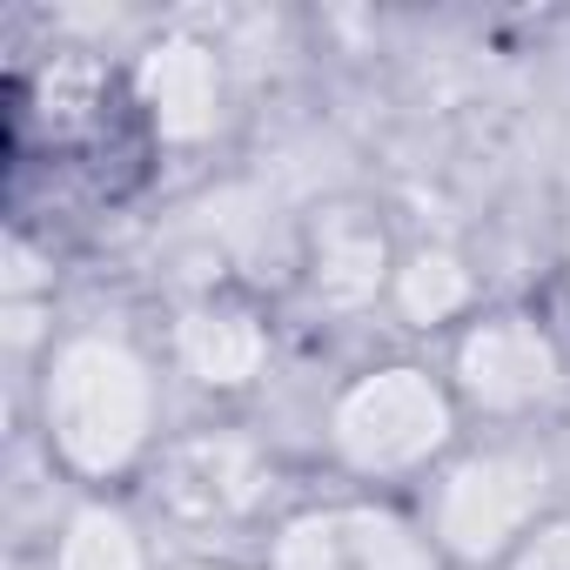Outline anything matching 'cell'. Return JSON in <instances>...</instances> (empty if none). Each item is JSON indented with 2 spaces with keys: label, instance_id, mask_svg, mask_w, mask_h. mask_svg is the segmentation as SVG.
<instances>
[{
  "label": "cell",
  "instance_id": "cell-13",
  "mask_svg": "<svg viewBox=\"0 0 570 570\" xmlns=\"http://www.w3.org/2000/svg\"><path fill=\"white\" fill-rule=\"evenodd\" d=\"M503 570H570V510H550V517L517 543V557H510Z\"/></svg>",
  "mask_w": 570,
  "mask_h": 570
},
{
  "label": "cell",
  "instance_id": "cell-9",
  "mask_svg": "<svg viewBox=\"0 0 570 570\" xmlns=\"http://www.w3.org/2000/svg\"><path fill=\"white\" fill-rule=\"evenodd\" d=\"M470 303H476V275L470 262L450 248V242H416L396 255V275H390V309L403 330H450V323H470Z\"/></svg>",
  "mask_w": 570,
  "mask_h": 570
},
{
  "label": "cell",
  "instance_id": "cell-6",
  "mask_svg": "<svg viewBox=\"0 0 570 570\" xmlns=\"http://www.w3.org/2000/svg\"><path fill=\"white\" fill-rule=\"evenodd\" d=\"M275 336L262 323V309L235 303V296H195L175 323H168V363L208 390V396H242L268 376Z\"/></svg>",
  "mask_w": 570,
  "mask_h": 570
},
{
  "label": "cell",
  "instance_id": "cell-4",
  "mask_svg": "<svg viewBox=\"0 0 570 570\" xmlns=\"http://www.w3.org/2000/svg\"><path fill=\"white\" fill-rule=\"evenodd\" d=\"M450 390L463 410L490 416V423H523L537 410H550L570 383L563 343L550 336L543 316L530 309H483L456 330L450 343Z\"/></svg>",
  "mask_w": 570,
  "mask_h": 570
},
{
  "label": "cell",
  "instance_id": "cell-8",
  "mask_svg": "<svg viewBox=\"0 0 570 570\" xmlns=\"http://www.w3.org/2000/svg\"><path fill=\"white\" fill-rule=\"evenodd\" d=\"M396 248L370 215H323L309 242V296L330 316H363L370 303H390Z\"/></svg>",
  "mask_w": 570,
  "mask_h": 570
},
{
  "label": "cell",
  "instance_id": "cell-3",
  "mask_svg": "<svg viewBox=\"0 0 570 570\" xmlns=\"http://www.w3.org/2000/svg\"><path fill=\"white\" fill-rule=\"evenodd\" d=\"M557 470L537 443H483L430 470L423 530L456 570H503L517 543L557 510Z\"/></svg>",
  "mask_w": 570,
  "mask_h": 570
},
{
  "label": "cell",
  "instance_id": "cell-10",
  "mask_svg": "<svg viewBox=\"0 0 570 570\" xmlns=\"http://www.w3.org/2000/svg\"><path fill=\"white\" fill-rule=\"evenodd\" d=\"M41 570H155V550H148V530L121 503L81 497L55 517Z\"/></svg>",
  "mask_w": 570,
  "mask_h": 570
},
{
  "label": "cell",
  "instance_id": "cell-15",
  "mask_svg": "<svg viewBox=\"0 0 570 570\" xmlns=\"http://www.w3.org/2000/svg\"><path fill=\"white\" fill-rule=\"evenodd\" d=\"M175 570H242V563H222V557H188V563H175Z\"/></svg>",
  "mask_w": 570,
  "mask_h": 570
},
{
  "label": "cell",
  "instance_id": "cell-2",
  "mask_svg": "<svg viewBox=\"0 0 570 570\" xmlns=\"http://www.w3.org/2000/svg\"><path fill=\"white\" fill-rule=\"evenodd\" d=\"M456 416H463V403H456L450 376H436L430 363H376L330 396L323 443L350 476L403 483V476L450 463Z\"/></svg>",
  "mask_w": 570,
  "mask_h": 570
},
{
  "label": "cell",
  "instance_id": "cell-12",
  "mask_svg": "<svg viewBox=\"0 0 570 570\" xmlns=\"http://www.w3.org/2000/svg\"><path fill=\"white\" fill-rule=\"evenodd\" d=\"M262 570H356L343 503H323V510H296V517H282V523L268 530Z\"/></svg>",
  "mask_w": 570,
  "mask_h": 570
},
{
  "label": "cell",
  "instance_id": "cell-11",
  "mask_svg": "<svg viewBox=\"0 0 570 570\" xmlns=\"http://www.w3.org/2000/svg\"><path fill=\"white\" fill-rule=\"evenodd\" d=\"M343 517H350L356 570H456V563L436 550V537L423 530V517H410V510H396V503L363 497V503H343Z\"/></svg>",
  "mask_w": 570,
  "mask_h": 570
},
{
  "label": "cell",
  "instance_id": "cell-5",
  "mask_svg": "<svg viewBox=\"0 0 570 570\" xmlns=\"http://www.w3.org/2000/svg\"><path fill=\"white\" fill-rule=\"evenodd\" d=\"M135 108L148 115L155 141L168 148H202L215 141L222 115H228V68H222V48L188 35V28H168L155 35L141 55H135Z\"/></svg>",
  "mask_w": 570,
  "mask_h": 570
},
{
  "label": "cell",
  "instance_id": "cell-1",
  "mask_svg": "<svg viewBox=\"0 0 570 570\" xmlns=\"http://www.w3.org/2000/svg\"><path fill=\"white\" fill-rule=\"evenodd\" d=\"M35 430L55 470L121 483L161 436V370L128 330H68L35 370Z\"/></svg>",
  "mask_w": 570,
  "mask_h": 570
},
{
  "label": "cell",
  "instance_id": "cell-14",
  "mask_svg": "<svg viewBox=\"0 0 570 570\" xmlns=\"http://www.w3.org/2000/svg\"><path fill=\"white\" fill-rule=\"evenodd\" d=\"M8 303H55V262H41L28 235L8 242Z\"/></svg>",
  "mask_w": 570,
  "mask_h": 570
},
{
  "label": "cell",
  "instance_id": "cell-7",
  "mask_svg": "<svg viewBox=\"0 0 570 570\" xmlns=\"http://www.w3.org/2000/svg\"><path fill=\"white\" fill-rule=\"evenodd\" d=\"M268 490V456L228 430H208V436H188L161 456V510L181 517V523H235L242 510H255V497Z\"/></svg>",
  "mask_w": 570,
  "mask_h": 570
}]
</instances>
